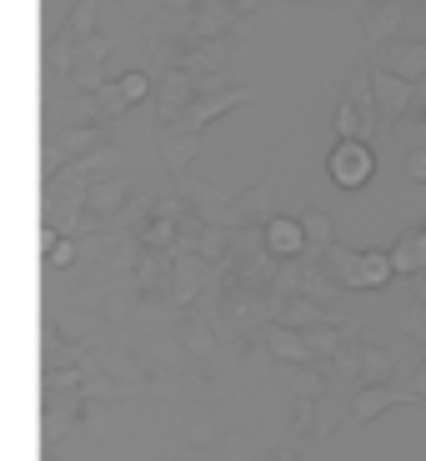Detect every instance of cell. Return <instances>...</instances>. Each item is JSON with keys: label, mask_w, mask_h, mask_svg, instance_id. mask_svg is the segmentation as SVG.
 <instances>
[{"label": "cell", "mask_w": 426, "mask_h": 461, "mask_svg": "<svg viewBox=\"0 0 426 461\" xmlns=\"http://www.w3.org/2000/svg\"><path fill=\"white\" fill-rule=\"evenodd\" d=\"M101 5H105V0H76V11L66 15L60 35H66V41H76V46H81V41H91V35H101Z\"/></svg>", "instance_id": "7402d4cb"}, {"label": "cell", "mask_w": 426, "mask_h": 461, "mask_svg": "<svg viewBox=\"0 0 426 461\" xmlns=\"http://www.w3.org/2000/svg\"><path fill=\"white\" fill-rule=\"evenodd\" d=\"M246 31H236V35H221V41H196V46L186 50V66L181 70H191V76H221L226 70V60H231V50H236V41H241Z\"/></svg>", "instance_id": "e0dca14e"}, {"label": "cell", "mask_w": 426, "mask_h": 461, "mask_svg": "<svg viewBox=\"0 0 426 461\" xmlns=\"http://www.w3.org/2000/svg\"><path fill=\"white\" fill-rule=\"evenodd\" d=\"M301 226H306V236H312V251L322 256L326 246H336V221L326 216V211H301Z\"/></svg>", "instance_id": "603a6c76"}, {"label": "cell", "mask_w": 426, "mask_h": 461, "mask_svg": "<svg viewBox=\"0 0 426 461\" xmlns=\"http://www.w3.org/2000/svg\"><path fill=\"white\" fill-rule=\"evenodd\" d=\"M95 95H101V111H105V121H121V115L131 111V101H126V91H121V81H105Z\"/></svg>", "instance_id": "484cf974"}, {"label": "cell", "mask_w": 426, "mask_h": 461, "mask_svg": "<svg viewBox=\"0 0 426 461\" xmlns=\"http://www.w3.org/2000/svg\"><path fill=\"white\" fill-rule=\"evenodd\" d=\"M241 31V11L231 0H201L191 11V46L196 41H221V35H236Z\"/></svg>", "instance_id": "9a60e30c"}, {"label": "cell", "mask_w": 426, "mask_h": 461, "mask_svg": "<svg viewBox=\"0 0 426 461\" xmlns=\"http://www.w3.org/2000/svg\"><path fill=\"white\" fill-rule=\"evenodd\" d=\"M41 261H46V271H76V261H81V236H60Z\"/></svg>", "instance_id": "cb8c5ba5"}, {"label": "cell", "mask_w": 426, "mask_h": 461, "mask_svg": "<svg viewBox=\"0 0 426 461\" xmlns=\"http://www.w3.org/2000/svg\"><path fill=\"white\" fill-rule=\"evenodd\" d=\"M196 95H201V76H191V70H166L161 91H156V115H161V126L181 121Z\"/></svg>", "instance_id": "7c38bea8"}, {"label": "cell", "mask_w": 426, "mask_h": 461, "mask_svg": "<svg viewBox=\"0 0 426 461\" xmlns=\"http://www.w3.org/2000/svg\"><path fill=\"white\" fill-rule=\"evenodd\" d=\"M181 461H221V447H196V441H186Z\"/></svg>", "instance_id": "f1b7e54d"}, {"label": "cell", "mask_w": 426, "mask_h": 461, "mask_svg": "<svg viewBox=\"0 0 426 461\" xmlns=\"http://www.w3.org/2000/svg\"><path fill=\"white\" fill-rule=\"evenodd\" d=\"M281 5H341V0H281Z\"/></svg>", "instance_id": "1f68e13d"}, {"label": "cell", "mask_w": 426, "mask_h": 461, "mask_svg": "<svg viewBox=\"0 0 426 461\" xmlns=\"http://www.w3.org/2000/svg\"><path fill=\"white\" fill-rule=\"evenodd\" d=\"M402 176L412 185H426V146H416V150H406V156H402Z\"/></svg>", "instance_id": "83f0119b"}, {"label": "cell", "mask_w": 426, "mask_h": 461, "mask_svg": "<svg viewBox=\"0 0 426 461\" xmlns=\"http://www.w3.org/2000/svg\"><path fill=\"white\" fill-rule=\"evenodd\" d=\"M171 276H176V251H146L140 266L131 271V286L140 301H161L171 296Z\"/></svg>", "instance_id": "4fadbf2b"}, {"label": "cell", "mask_w": 426, "mask_h": 461, "mask_svg": "<svg viewBox=\"0 0 426 461\" xmlns=\"http://www.w3.org/2000/svg\"><path fill=\"white\" fill-rule=\"evenodd\" d=\"M416 5H406V0H361V25H367V41L371 46H386V41H396V31L406 25V15H412Z\"/></svg>", "instance_id": "5bb4252c"}, {"label": "cell", "mask_w": 426, "mask_h": 461, "mask_svg": "<svg viewBox=\"0 0 426 461\" xmlns=\"http://www.w3.org/2000/svg\"><path fill=\"white\" fill-rule=\"evenodd\" d=\"M301 296H312V301H322V306H341V296H346V286L326 271L322 261H316V251L312 256H301Z\"/></svg>", "instance_id": "ac0fdd59"}, {"label": "cell", "mask_w": 426, "mask_h": 461, "mask_svg": "<svg viewBox=\"0 0 426 461\" xmlns=\"http://www.w3.org/2000/svg\"><path fill=\"white\" fill-rule=\"evenodd\" d=\"M261 246L266 256H276V261H301V256H312V236L301 226V216H271L261 226Z\"/></svg>", "instance_id": "30bf717a"}, {"label": "cell", "mask_w": 426, "mask_h": 461, "mask_svg": "<svg viewBox=\"0 0 426 461\" xmlns=\"http://www.w3.org/2000/svg\"><path fill=\"white\" fill-rule=\"evenodd\" d=\"M105 60H111V35H91L76 46V60H70V76H66V91H101L111 76H105ZM60 91V86H56Z\"/></svg>", "instance_id": "ba28073f"}, {"label": "cell", "mask_w": 426, "mask_h": 461, "mask_svg": "<svg viewBox=\"0 0 426 461\" xmlns=\"http://www.w3.org/2000/svg\"><path fill=\"white\" fill-rule=\"evenodd\" d=\"M140 196L136 176H105L81 196V236H95V230H115V221L131 211V201Z\"/></svg>", "instance_id": "7a4b0ae2"}, {"label": "cell", "mask_w": 426, "mask_h": 461, "mask_svg": "<svg viewBox=\"0 0 426 461\" xmlns=\"http://www.w3.org/2000/svg\"><path fill=\"white\" fill-rule=\"evenodd\" d=\"M171 326H176V341L186 346V357H196V361H206L221 346V326L206 312H181V316H171Z\"/></svg>", "instance_id": "2e32d148"}, {"label": "cell", "mask_w": 426, "mask_h": 461, "mask_svg": "<svg viewBox=\"0 0 426 461\" xmlns=\"http://www.w3.org/2000/svg\"><path fill=\"white\" fill-rule=\"evenodd\" d=\"M256 95H261L256 86H226V91L196 95V101H191V111H186L181 121H171V126H181V131H206V126H216L226 111H236V105H251Z\"/></svg>", "instance_id": "52a82bcc"}, {"label": "cell", "mask_w": 426, "mask_h": 461, "mask_svg": "<svg viewBox=\"0 0 426 461\" xmlns=\"http://www.w3.org/2000/svg\"><path fill=\"white\" fill-rule=\"evenodd\" d=\"M392 406H426V402H421V392H412V386H402V381L361 386V392L351 396V416H346V427H367V421H376V416L392 411Z\"/></svg>", "instance_id": "8992f818"}, {"label": "cell", "mask_w": 426, "mask_h": 461, "mask_svg": "<svg viewBox=\"0 0 426 461\" xmlns=\"http://www.w3.org/2000/svg\"><path fill=\"white\" fill-rule=\"evenodd\" d=\"M357 336V321H322V326H306V346H312L316 361H336L346 351V341Z\"/></svg>", "instance_id": "d6986e66"}, {"label": "cell", "mask_w": 426, "mask_h": 461, "mask_svg": "<svg viewBox=\"0 0 426 461\" xmlns=\"http://www.w3.org/2000/svg\"><path fill=\"white\" fill-rule=\"evenodd\" d=\"M115 81H121V91H126V101L131 105H140V101H150V70H121V76H115Z\"/></svg>", "instance_id": "d4e9b609"}, {"label": "cell", "mask_w": 426, "mask_h": 461, "mask_svg": "<svg viewBox=\"0 0 426 461\" xmlns=\"http://www.w3.org/2000/svg\"><path fill=\"white\" fill-rule=\"evenodd\" d=\"M406 386H412V392H421V402H426V357H421V366H416V376L406 381Z\"/></svg>", "instance_id": "f546056e"}, {"label": "cell", "mask_w": 426, "mask_h": 461, "mask_svg": "<svg viewBox=\"0 0 426 461\" xmlns=\"http://www.w3.org/2000/svg\"><path fill=\"white\" fill-rule=\"evenodd\" d=\"M316 261L331 271L336 281H341L346 291H381V286H392L396 276V266H392V251H346V246H326Z\"/></svg>", "instance_id": "6da1fadb"}, {"label": "cell", "mask_w": 426, "mask_h": 461, "mask_svg": "<svg viewBox=\"0 0 426 461\" xmlns=\"http://www.w3.org/2000/svg\"><path fill=\"white\" fill-rule=\"evenodd\" d=\"M392 266H396V276H426V221L416 230H402V236H396Z\"/></svg>", "instance_id": "ffe728a7"}, {"label": "cell", "mask_w": 426, "mask_h": 461, "mask_svg": "<svg viewBox=\"0 0 426 461\" xmlns=\"http://www.w3.org/2000/svg\"><path fill=\"white\" fill-rule=\"evenodd\" d=\"M412 31H416V35H421V41H426V0H421V5H416V25H412Z\"/></svg>", "instance_id": "4dcf8cb0"}, {"label": "cell", "mask_w": 426, "mask_h": 461, "mask_svg": "<svg viewBox=\"0 0 426 461\" xmlns=\"http://www.w3.org/2000/svg\"><path fill=\"white\" fill-rule=\"evenodd\" d=\"M402 331H406V336H412V341L426 351V301H412V306L402 312Z\"/></svg>", "instance_id": "4316f807"}, {"label": "cell", "mask_w": 426, "mask_h": 461, "mask_svg": "<svg viewBox=\"0 0 426 461\" xmlns=\"http://www.w3.org/2000/svg\"><path fill=\"white\" fill-rule=\"evenodd\" d=\"M396 371V357H392V346H381V341H361V386H386ZM357 386V392H361Z\"/></svg>", "instance_id": "44dd1931"}, {"label": "cell", "mask_w": 426, "mask_h": 461, "mask_svg": "<svg viewBox=\"0 0 426 461\" xmlns=\"http://www.w3.org/2000/svg\"><path fill=\"white\" fill-rule=\"evenodd\" d=\"M376 70H392L402 81L421 86L426 81V41L421 35H396V41L376 46Z\"/></svg>", "instance_id": "9c48e42d"}, {"label": "cell", "mask_w": 426, "mask_h": 461, "mask_svg": "<svg viewBox=\"0 0 426 461\" xmlns=\"http://www.w3.org/2000/svg\"><path fill=\"white\" fill-rule=\"evenodd\" d=\"M156 150H161V166H166V176H171V185H181V181H191V166L201 161L206 140H201V131L161 126L156 131Z\"/></svg>", "instance_id": "5b68a950"}, {"label": "cell", "mask_w": 426, "mask_h": 461, "mask_svg": "<svg viewBox=\"0 0 426 461\" xmlns=\"http://www.w3.org/2000/svg\"><path fill=\"white\" fill-rule=\"evenodd\" d=\"M111 146V126H56L46 131V150H41V185L56 181L66 166H76L81 156Z\"/></svg>", "instance_id": "3957f363"}, {"label": "cell", "mask_w": 426, "mask_h": 461, "mask_svg": "<svg viewBox=\"0 0 426 461\" xmlns=\"http://www.w3.org/2000/svg\"><path fill=\"white\" fill-rule=\"evenodd\" d=\"M326 176L341 196H361L376 176V146L371 140H336L326 150Z\"/></svg>", "instance_id": "277c9868"}, {"label": "cell", "mask_w": 426, "mask_h": 461, "mask_svg": "<svg viewBox=\"0 0 426 461\" xmlns=\"http://www.w3.org/2000/svg\"><path fill=\"white\" fill-rule=\"evenodd\" d=\"M256 346L271 351L281 366H312V361H316L312 346H306V331H296V326H286V321H266L261 336H256Z\"/></svg>", "instance_id": "8fae6325"}]
</instances>
